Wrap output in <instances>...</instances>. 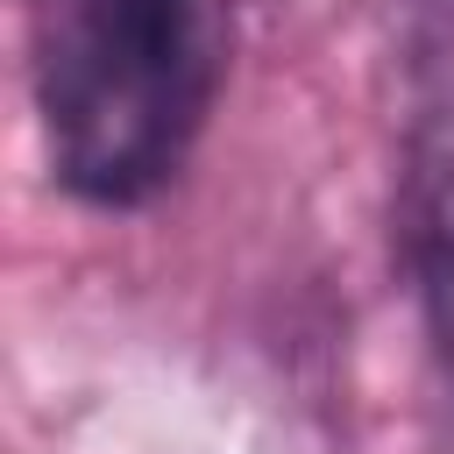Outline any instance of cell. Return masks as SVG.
<instances>
[{"label": "cell", "instance_id": "cell-1", "mask_svg": "<svg viewBox=\"0 0 454 454\" xmlns=\"http://www.w3.org/2000/svg\"><path fill=\"white\" fill-rule=\"evenodd\" d=\"M50 170L92 206L177 177L220 64L227 0H28Z\"/></svg>", "mask_w": 454, "mask_h": 454}]
</instances>
